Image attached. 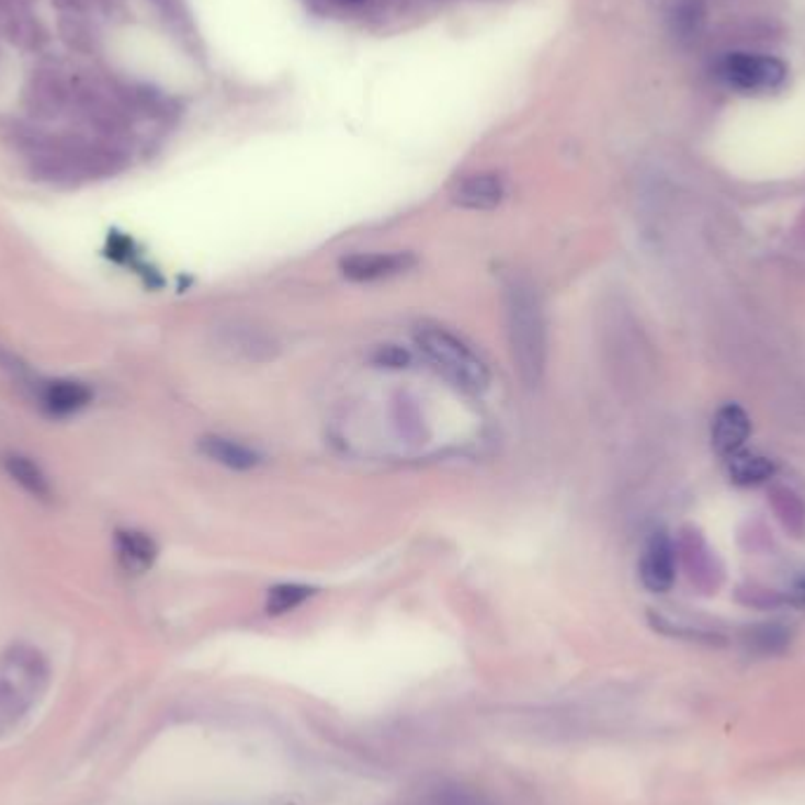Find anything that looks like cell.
<instances>
[{
	"label": "cell",
	"mask_w": 805,
	"mask_h": 805,
	"mask_svg": "<svg viewBox=\"0 0 805 805\" xmlns=\"http://www.w3.org/2000/svg\"><path fill=\"white\" fill-rule=\"evenodd\" d=\"M114 546H116V558L121 563V568L131 575L147 572L158 556L156 542L147 533H141V530H133V528L118 530Z\"/></svg>",
	"instance_id": "14"
},
{
	"label": "cell",
	"mask_w": 805,
	"mask_h": 805,
	"mask_svg": "<svg viewBox=\"0 0 805 805\" xmlns=\"http://www.w3.org/2000/svg\"><path fill=\"white\" fill-rule=\"evenodd\" d=\"M73 106L78 114L83 116L97 133L104 135H118L125 127L123 111L109 102L106 97L97 88H80L73 92Z\"/></svg>",
	"instance_id": "10"
},
{
	"label": "cell",
	"mask_w": 805,
	"mask_h": 805,
	"mask_svg": "<svg viewBox=\"0 0 805 805\" xmlns=\"http://www.w3.org/2000/svg\"><path fill=\"white\" fill-rule=\"evenodd\" d=\"M726 460H728V474L737 486H759V483L768 480L772 474H775V464L763 455L742 453V450H737V453H733Z\"/></svg>",
	"instance_id": "16"
},
{
	"label": "cell",
	"mask_w": 805,
	"mask_h": 805,
	"mask_svg": "<svg viewBox=\"0 0 805 805\" xmlns=\"http://www.w3.org/2000/svg\"><path fill=\"white\" fill-rule=\"evenodd\" d=\"M59 31H61V38L80 53H90L94 47V36H92L90 26L80 18H73V14H69V18H64L59 22Z\"/></svg>",
	"instance_id": "19"
},
{
	"label": "cell",
	"mask_w": 805,
	"mask_h": 805,
	"mask_svg": "<svg viewBox=\"0 0 805 805\" xmlns=\"http://www.w3.org/2000/svg\"><path fill=\"white\" fill-rule=\"evenodd\" d=\"M55 3H57L61 10H69V12L80 10V0H55Z\"/></svg>",
	"instance_id": "24"
},
{
	"label": "cell",
	"mask_w": 805,
	"mask_h": 805,
	"mask_svg": "<svg viewBox=\"0 0 805 805\" xmlns=\"http://www.w3.org/2000/svg\"><path fill=\"white\" fill-rule=\"evenodd\" d=\"M73 92L64 83L57 71H34L26 86V109L41 121H53L61 116L71 104Z\"/></svg>",
	"instance_id": "7"
},
{
	"label": "cell",
	"mask_w": 805,
	"mask_h": 805,
	"mask_svg": "<svg viewBox=\"0 0 805 805\" xmlns=\"http://www.w3.org/2000/svg\"><path fill=\"white\" fill-rule=\"evenodd\" d=\"M340 3H347V5H359V3H363V0H340Z\"/></svg>",
	"instance_id": "25"
},
{
	"label": "cell",
	"mask_w": 805,
	"mask_h": 805,
	"mask_svg": "<svg viewBox=\"0 0 805 805\" xmlns=\"http://www.w3.org/2000/svg\"><path fill=\"white\" fill-rule=\"evenodd\" d=\"M786 632L782 630V626H761V630H756L753 634V643L759 646L763 653H775V650H782L786 646Z\"/></svg>",
	"instance_id": "20"
},
{
	"label": "cell",
	"mask_w": 805,
	"mask_h": 805,
	"mask_svg": "<svg viewBox=\"0 0 805 805\" xmlns=\"http://www.w3.org/2000/svg\"><path fill=\"white\" fill-rule=\"evenodd\" d=\"M199 450L201 455L219 466H227L231 472H248L262 462L252 447L227 436H203L199 441Z\"/></svg>",
	"instance_id": "15"
},
{
	"label": "cell",
	"mask_w": 805,
	"mask_h": 805,
	"mask_svg": "<svg viewBox=\"0 0 805 805\" xmlns=\"http://www.w3.org/2000/svg\"><path fill=\"white\" fill-rule=\"evenodd\" d=\"M31 392L38 406L53 417L76 415L92 402V389L78 379H36Z\"/></svg>",
	"instance_id": "5"
},
{
	"label": "cell",
	"mask_w": 805,
	"mask_h": 805,
	"mask_svg": "<svg viewBox=\"0 0 805 805\" xmlns=\"http://www.w3.org/2000/svg\"><path fill=\"white\" fill-rule=\"evenodd\" d=\"M417 264L410 252H367L351 254L342 262V273L353 283H373L400 276Z\"/></svg>",
	"instance_id": "8"
},
{
	"label": "cell",
	"mask_w": 805,
	"mask_h": 805,
	"mask_svg": "<svg viewBox=\"0 0 805 805\" xmlns=\"http://www.w3.org/2000/svg\"><path fill=\"white\" fill-rule=\"evenodd\" d=\"M792 599H794L796 603H803V605H805V572H803V575L796 579V582H794Z\"/></svg>",
	"instance_id": "22"
},
{
	"label": "cell",
	"mask_w": 805,
	"mask_h": 805,
	"mask_svg": "<svg viewBox=\"0 0 805 805\" xmlns=\"http://www.w3.org/2000/svg\"><path fill=\"white\" fill-rule=\"evenodd\" d=\"M50 688V665L29 643L0 653V735H8L36 710Z\"/></svg>",
	"instance_id": "2"
},
{
	"label": "cell",
	"mask_w": 805,
	"mask_h": 805,
	"mask_svg": "<svg viewBox=\"0 0 805 805\" xmlns=\"http://www.w3.org/2000/svg\"><path fill=\"white\" fill-rule=\"evenodd\" d=\"M0 10H5L8 14L18 12V10H22V0H0Z\"/></svg>",
	"instance_id": "23"
},
{
	"label": "cell",
	"mask_w": 805,
	"mask_h": 805,
	"mask_svg": "<svg viewBox=\"0 0 805 805\" xmlns=\"http://www.w3.org/2000/svg\"><path fill=\"white\" fill-rule=\"evenodd\" d=\"M222 347L227 349L234 359L243 361H269L276 353V342L271 340L267 332L254 328L250 324H234L222 332Z\"/></svg>",
	"instance_id": "12"
},
{
	"label": "cell",
	"mask_w": 805,
	"mask_h": 805,
	"mask_svg": "<svg viewBox=\"0 0 805 805\" xmlns=\"http://www.w3.org/2000/svg\"><path fill=\"white\" fill-rule=\"evenodd\" d=\"M408 361H410L408 351H402L398 347H382L377 351V363L386 367H406Z\"/></svg>",
	"instance_id": "21"
},
{
	"label": "cell",
	"mask_w": 805,
	"mask_h": 805,
	"mask_svg": "<svg viewBox=\"0 0 805 805\" xmlns=\"http://www.w3.org/2000/svg\"><path fill=\"white\" fill-rule=\"evenodd\" d=\"M5 31H8V38L14 45L24 47V50H36V47H41V43H43V31L22 10L8 14Z\"/></svg>",
	"instance_id": "17"
},
{
	"label": "cell",
	"mask_w": 805,
	"mask_h": 805,
	"mask_svg": "<svg viewBox=\"0 0 805 805\" xmlns=\"http://www.w3.org/2000/svg\"><path fill=\"white\" fill-rule=\"evenodd\" d=\"M0 464H3V472L8 474V478L14 483V486H20L26 495L41 499V502L53 499V483L50 478H47V474L43 472V466L38 462H34L22 453H5Z\"/></svg>",
	"instance_id": "13"
},
{
	"label": "cell",
	"mask_w": 805,
	"mask_h": 805,
	"mask_svg": "<svg viewBox=\"0 0 805 805\" xmlns=\"http://www.w3.org/2000/svg\"><path fill=\"white\" fill-rule=\"evenodd\" d=\"M504 314L513 370L525 386H535L544 375L546 351H549L537 287L521 276H513L504 287Z\"/></svg>",
	"instance_id": "1"
},
{
	"label": "cell",
	"mask_w": 805,
	"mask_h": 805,
	"mask_svg": "<svg viewBox=\"0 0 805 805\" xmlns=\"http://www.w3.org/2000/svg\"><path fill=\"white\" fill-rule=\"evenodd\" d=\"M749 433H751L749 415L739 406H735V402H728V406H723L716 412L712 427V443L721 457H730L737 450H742Z\"/></svg>",
	"instance_id": "11"
},
{
	"label": "cell",
	"mask_w": 805,
	"mask_h": 805,
	"mask_svg": "<svg viewBox=\"0 0 805 805\" xmlns=\"http://www.w3.org/2000/svg\"><path fill=\"white\" fill-rule=\"evenodd\" d=\"M716 71L723 83L742 92L778 90L786 78L782 59L753 53H728L718 61Z\"/></svg>",
	"instance_id": "4"
},
{
	"label": "cell",
	"mask_w": 805,
	"mask_h": 805,
	"mask_svg": "<svg viewBox=\"0 0 805 805\" xmlns=\"http://www.w3.org/2000/svg\"><path fill=\"white\" fill-rule=\"evenodd\" d=\"M638 575H640L643 587L653 593H665L673 587L676 556H673V544L665 530H657V533L648 537L646 546H643Z\"/></svg>",
	"instance_id": "6"
},
{
	"label": "cell",
	"mask_w": 805,
	"mask_h": 805,
	"mask_svg": "<svg viewBox=\"0 0 805 805\" xmlns=\"http://www.w3.org/2000/svg\"><path fill=\"white\" fill-rule=\"evenodd\" d=\"M415 344L439 375L466 394H483L490 384V370L478 353L455 332L422 324L415 330Z\"/></svg>",
	"instance_id": "3"
},
{
	"label": "cell",
	"mask_w": 805,
	"mask_h": 805,
	"mask_svg": "<svg viewBox=\"0 0 805 805\" xmlns=\"http://www.w3.org/2000/svg\"><path fill=\"white\" fill-rule=\"evenodd\" d=\"M507 196V184L497 172L464 177L453 189V203L464 211H492Z\"/></svg>",
	"instance_id": "9"
},
{
	"label": "cell",
	"mask_w": 805,
	"mask_h": 805,
	"mask_svg": "<svg viewBox=\"0 0 805 805\" xmlns=\"http://www.w3.org/2000/svg\"><path fill=\"white\" fill-rule=\"evenodd\" d=\"M314 589L304 585H279L269 591L267 599V613L269 615H285L290 610L299 608L304 601L309 599Z\"/></svg>",
	"instance_id": "18"
}]
</instances>
